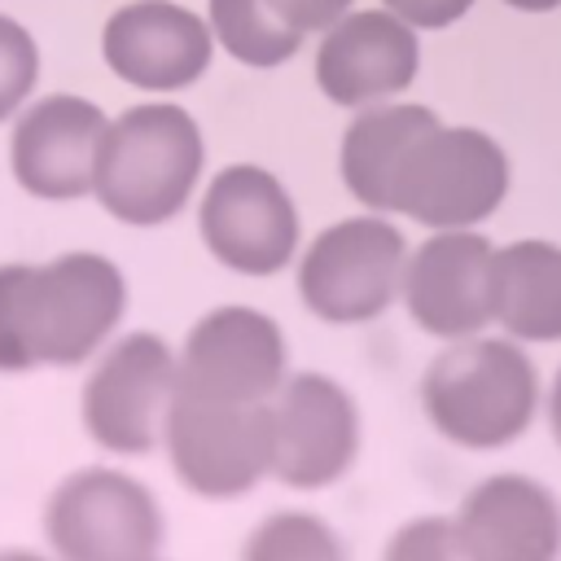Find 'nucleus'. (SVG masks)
Masks as SVG:
<instances>
[{
    "mask_svg": "<svg viewBox=\"0 0 561 561\" xmlns=\"http://www.w3.org/2000/svg\"><path fill=\"white\" fill-rule=\"evenodd\" d=\"M175 478L206 500H237L272 473V403H228L175 386L162 421Z\"/></svg>",
    "mask_w": 561,
    "mask_h": 561,
    "instance_id": "nucleus-6",
    "label": "nucleus"
},
{
    "mask_svg": "<svg viewBox=\"0 0 561 561\" xmlns=\"http://www.w3.org/2000/svg\"><path fill=\"white\" fill-rule=\"evenodd\" d=\"M491 311L522 346L561 342V245L543 237L495 245Z\"/></svg>",
    "mask_w": 561,
    "mask_h": 561,
    "instance_id": "nucleus-17",
    "label": "nucleus"
},
{
    "mask_svg": "<svg viewBox=\"0 0 561 561\" xmlns=\"http://www.w3.org/2000/svg\"><path fill=\"white\" fill-rule=\"evenodd\" d=\"M175 386L180 359L158 333L114 337L83 381V430L114 456H145L162 443Z\"/></svg>",
    "mask_w": 561,
    "mask_h": 561,
    "instance_id": "nucleus-8",
    "label": "nucleus"
},
{
    "mask_svg": "<svg viewBox=\"0 0 561 561\" xmlns=\"http://www.w3.org/2000/svg\"><path fill=\"white\" fill-rule=\"evenodd\" d=\"M408 263V241L386 215L337 219L311 237L298 259V298L329 324L377 320L394 298Z\"/></svg>",
    "mask_w": 561,
    "mask_h": 561,
    "instance_id": "nucleus-7",
    "label": "nucleus"
},
{
    "mask_svg": "<svg viewBox=\"0 0 561 561\" xmlns=\"http://www.w3.org/2000/svg\"><path fill=\"white\" fill-rule=\"evenodd\" d=\"M438 114L412 101H381L359 110V118L346 127L342 136V184L351 188L355 202H364L368 210L386 215V193H390V175L403 158V149L434 123Z\"/></svg>",
    "mask_w": 561,
    "mask_h": 561,
    "instance_id": "nucleus-18",
    "label": "nucleus"
},
{
    "mask_svg": "<svg viewBox=\"0 0 561 561\" xmlns=\"http://www.w3.org/2000/svg\"><path fill=\"white\" fill-rule=\"evenodd\" d=\"M543 416H548L552 443L561 447V368H557V377H552V381H548V390H543Z\"/></svg>",
    "mask_w": 561,
    "mask_h": 561,
    "instance_id": "nucleus-25",
    "label": "nucleus"
},
{
    "mask_svg": "<svg viewBox=\"0 0 561 561\" xmlns=\"http://www.w3.org/2000/svg\"><path fill=\"white\" fill-rule=\"evenodd\" d=\"M381 561H465V552H460V543H456L451 517L425 513V517L403 522V526L390 535Z\"/></svg>",
    "mask_w": 561,
    "mask_h": 561,
    "instance_id": "nucleus-22",
    "label": "nucleus"
},
{
    "mask_svg": "<svg viewBox=\"0 0 561 561\" xmlns=\"http://www.w3.org/2000/svg\"><path fill=\"white\" fill-rule=\"evenodd\" d=\"M359 456V408L329 373H294L272 399V478L294 491H324Z\"/></svg>",
    "mask_w": 561,
    "mask_h": 561,
    "instance_id": "nucleus-10",
    "label": "nucleus"
},
{
    "mask_svg": "<svg viewBox=\"0 0 561 561\" xmlns=\"http://www.w3.org/2000/svg\"><path fill=\"white\" fill-rule=\"evenodd\" d=\"M197 232L228 272L272 276L298 250V210L289 188L259 162H232L210 175L197 202Z\"/></svg>",
    "mask_w": 561,
    "mask_h": 561,
    "instance_id": "nucleus-9",
    "label": "nucleus"
},
{
    "mask_svg": "<svg viewBox=\"0 0 561 561\" xmlns=\"http://www.w3.org/2000/svg\"><path fill=\"white\" fill-rule=\"evenodd\" d=\"M508 9H517V13H552L561 0H504Z\"/></svg>",
    "mask_w": 561,
    "mask_h": 561,
    "instance_id": "nucleus-26",
    "label": "nucleus"
},
{
    "mask_svg": "<svg viewBox=\"0 0 561 561\" xmlns=\"http://www.w3.org/2000/svg\"><path fill=\"white\" fill-rule=\"evenodd\" d=\"M451 526L465 561H561V495L530 473L473 482Z\"/></svg>",
    "mask_w": 561,
    "mask_h": 561,
    "instance_id": "nucleus-16",
    "label": "nucleus"
},
{
    "mask_svg": "<svg viewBox=\"0 0 561 561\" xmlns=\"http://www.w3.org/2000/svg\"><path fill=\"white\" fill-rule=\"evenodd\" d=\"M241 561H346V548L324 517L307 508H280L245 535Z\"/></svg>",
    "mask_w": 561,
    "mask_h": 561,
    "instance_id": "nucleus-20",
    "label": "nucleus"
},
{
    "mask_svg": "<svg viewBox=\"0 0 561 561\" xmlns=\"http://www.w3.org/2000/svg\"><path fill=\"white\" fill-rule=\"evenodd\" d=\"M381 4L399 13L412 31H443L473 9V0H381Z\"/></svg>",
    "mask_w": 561,
    "mask_h": 561,
    "instance_id": "nucleus-23",
    "label": "nucleus"
},
{
    "mask_svg": "<svg viewBox=\"0 0 561 561\" xmlns=\"http://www.w3.org/2000/svg\"><path fill=\"white\" fill-rule=\"evenodd\" d=\"M491 276H495L491 237L473 228H443L430 232L416 250H408L399 298L421 333L438 342H460L495 324Z\"/></svg>",
    "mask_w": 561,
    "mask_h": 561,
    "instance_id": "nucleus-11",
    "label": "nucleus"
},
{
    "mask_svg": "<svg viewBox=\"0 0 561 561\" xmlns=\"http://www.w3.org/2000/svg\"><path fill=\"white\" fill-rule=\"evenodd\" d=\"M267 4L276 18H285L289 26L307 35V31H329L342 13H351L355 0H267Z\"/></svg>",
    "mask_w": 561,
    "mask_h": 561,
    "instance_id": "nucleus-24",
    "label": "nucleus"
},
{
    "mask_svg": "<svg viewBox=\"0 0 561 561\" xmlns=\"http://www.w3.org/2000/svg\"><path fill=\"white\" fill-rule=\"evenodd\" d=\"M105 110L75 92H53L31 101L9 140L13 180L39 202H75L92 193L96 153L105 140Z\"/></svg>",
    "mask_w": 561,
    "mask_h": 561,
    "instance_id": "nucleus-13",
    "label": "nucleus"
},
{
    "mask_svg": "<svg viewBox=\"0 0 561 561\" xmlns=\"http://www.w3.org/2000/svg\"><path fill=\"white\" fill-rule=\"evenodd\" d=\"M123 311L127 280L105 254L0 263V373L75 368L105 351Z\"/></svg>",
    "mask_w": 561,
    "mask_h": 561,
    "instance_id": "nucleus-1",
    "label": "nucleus"
},
{
    "mask_svg": "<svg viewBox=\"0 0 561 561\" xmlns=\"http://www.w3.org/2000/svg\"><path fill=\"white\" fill-rule=\"evenodd\" d=\"M0 561H57V557H44L31 548H0Z\"/></svg>",
    "mask_w": 561,
    "mask_h": 561,
    "instance_id": "nucleus-27",
    "label": "nucleus"
},
{
    "mask_svg": "<svg viewBox=\"0 0 561 561\" xmlns=\"http://www.w3.org/2000/svg\"><path fill=\"white\" fill-rule=\"evenodd\" d=\"M289 377L280 324L245 302L206 311L180 351V386L228 403H272Z\"/></svg>",
    "mask_w": 561,
    "mask_h": 561,
    "instance_id": "nucleus-12",
    "label": "nucleus"
},
{
    "mask_svg": "<svg viewBox=\"0 0 561 561\" xmlns=\"http://www.w3.org/2000/svg\"><path fill=\"white\" fill-rule=\"evenodd\" d=\"M202 162L206 145L193 114L171 101H145L110 118L96 153L92 197L118 224L158 228L188 206Z\"/></svg>",
    "mask_w": 561,
    "mask_h": 561,
    "instance_id": "nucleus-3",
    "label": "nucleus"
},
{
    "mask_svg": "<svg viewBox=\"0 0 561 561\" xmlns=\"http://www.w3.org/2000/svg\"><path fill=\"white\" fill-rule=\"evenodd\" d=\"M206 22H210V35L219 39V48L254 70L285 66L302 48V31L289 26L285 18H276L267 0H210Z\"/></svg>",
    "mask_w": 561,
    "mask_h": 561,
    "instance_id": "nucleus-19",
    "label": "nucleus"
},
{
    "mask_svg": "<svg viewBox=\"0 0 561 561\" xmlns=\"http://www.w3.org/2000/svg\"><path fill=\"white\" fill-rule=\"evenodd\" d=\"M421 408L430 425L465 451L513 447L543 412L539 368L522 342L473 333L447 342L421 377Z\"/></svg>",
    "mask_w": 561,
    "mask_h": 561,
    "instance_id": "nucleus-2",
    "label": "nucleus"
},
{
    "mask_svg": "<svg viewBox=\"0 0 561 561\" xmlns=\"http://www.w3.org/2000/svg\"><path fill=\"white\" fill-rule=\"evenodd\" d=\"M162 535L158 495L123 469H75L44 504V539L57 561H158Z\"/></svg>",
    "mask_w": 561,
    "mask_h": 561,
    "instance_id": "nucleus-5",
    "label": "nucleus"
},
{
    "mask_svg": "<svg viewBox=\"0 0 561 561\" xmlns=\"http://www.w3.org/2000/svg\"><path fill=\"white\" fill-rule=\"evenodd\" d=\"M416 70H421L416 31L386 4L342 13L316 48V83L333 105L346 110L394 101L399 92L412 88Z\"/></svg>",
    "mask_w": 561,
    "mask_h": 561,
    "instance_id": "nucleus-14",
    "label": "nucleus"
},
{
    "mask_svg": "<svg viewBox=\"0 0 561 561\" xmlns=\"http://www.w3.org/2000/svg\"><path fill=\"white\" fill-rule=\"evenodd\" d=\"M35 83H39V48H35V35L18 18L0 13V123L13 118L31 101Z\"/></svg>",
    "mask_w": 561,
    "mask_h": 561,
    "instance_id": "nucleus-21",
    "label": "nucleus"
},
{
    "mask_svg": "<svg viewBox=\"0 0 561 561\" xmlns=\"http://www.w3.org/2000/svg\"><path fill=\"white\" fill-rule=\"evenodd\" d=\"M210 22L171 0H131L101 31L105 66L140 92H180L210 70Z\"/></svg>",
    "mask_w": 561,
    "mask_h": 561,
    "instance_id": "nucleus-15",
    "label": "nucleus"
},
{
    "mask_svg": "<svg viewBox=\"0 0 561 561\" xmlns=\"http://www.w3.org/2000/svg\"><path fill=\"white\" fill-rule=\"evenodd\" d=\"M508 197V153L482 127L430 123L399 158L386 215H408L430 232L478 228Z\"/></svg>",
    "mask_w": 561,
    "mask_h": 561,
    "instance_id": "nucleus-4",
    "label": "nucleus"
}]
</instances>
